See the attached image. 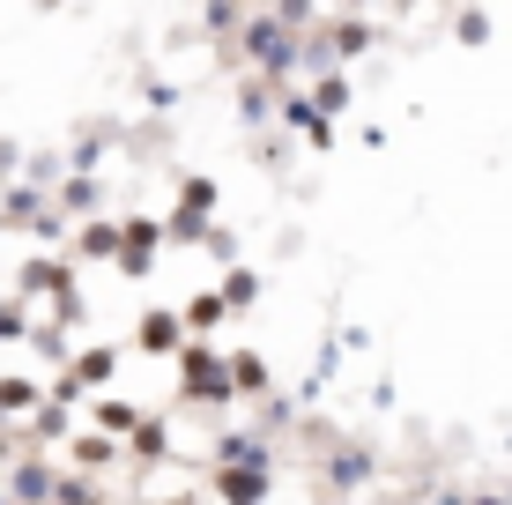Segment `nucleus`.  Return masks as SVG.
<instances>
[{
    "label": "nucleus",
    "mask_w": 512,
    "mask_h": 505,
    "mask_svg": "<svg viewBox=\"0 0 512 505\" xmlns=\"http://www.w3.org/2000/svg\"><path fill=\"white\" fill-rule=\"evenodd\" d=\"M268 491H275L268 454H260V461H238V468H216V498H223V505H268Z\"/></svg>",
    "instance_id": "f257e3e1"
},
{
    "label": "nucleus",
    "mask_w": 512,
    "mask_h": 505,
    "mask_svg": "<svg viewBox=\"0 0 512 505\" xmlns=\"http://www.w3.org/2000/svg\"><path fill=\"white\" fill-rule=\"evenodd\" d=\"M186 394H193V402H223V409H231V372H223V364H216V350H208V342H186Z\"/></svg>",
    "instance_id": "f03ea898"
},
{
    "label": "nucleus",
    "mask_w": 512,
    "mask_h": 505,
    "mask_svg": "<svg viewBox=\"0 0 512 505\" xmlns=\"http://www.w3.org/2000/svg\"><path fill=\"white\" fill-rule=\"evenodd\" d=\"M245 52H253V67H260V75H290V67H297V45H290V30H282L275 15H260V23H253Z\"/></svg>",
    "instance_id": "7ed1b4c3"
},
{
    "label": "nucleus",
    "mask_w": 512,
    "mask_h": 505,
    "mask_svg": "<svg viewBox=\"0 0 512 505\" xmlns=\"http://www.w3.org/2000/svg\"><path fill=\"white\" fill-rule=\"evenodd\" d=\"M327 483H334V491L372 483V454H364V446H334V454H327Z\"/></svg>",
    "instance_id": "20e7f679"
},
{
    "label": "nucleus",
    "mask_w": 512,
    "mask_h": 505,
    "mask_svg": "<svg viewBox=\"0 0 512 505\" xmlns=\"http://www.w3.org/2000/svg\"><path fill=\"white\" fill-rule=\"evenodd\" d=\"M8 491L23 498V505H45L52 491H60V476H52L45 461H15V476H8Z\"/></svg>",
    "instance_id": "39448f33"
},
{
    "label": "nucleus",
    "mask_w": 512,
    "mask_h": 505,
    "mask_svg": "<svg viewBox=\"0 0 512 505\" xmlns=\"http://www.w3.org/2000/svg\"><path fill=\"white\" fill-rule=\"evenodd\" d=\"M141 350H156V357H179V350H186V335H179V312H149V320H141Z\"/></svg>",
    "instance_id": "423d86ee"
},
{
    "label": "nucleus",
    "mask_w": 512,
    "mask_h": 505,
    "mask_svg": "<svg viewBox=\"0 0 512 505\" xmlns=\"http://www.w3.org/2000/svg\"><path fill=\"white\" fill-rule=\"evenodd\" d=\"M260 454H268V446H260L253 431H223L216 439V468H238V461H260Z\"/></svg>",
    "instance_id": "0eeeda50"
},
{
    "label": "nucleus",
    "mask_w": 512,
    "mask_h": 505,
    "mask_svg": "<svg viewBox=\"0 0 512 505\" xmlns=\"http://www.w3.org/2000/svg\"><path fill=\"white\" fill-rule=\"evenodd\" d=\"M97 424L104 431H141V416H134V402H97Z\"/></svg>",
    "instance_id": "6e6552de"
},
{
    "label": "nucleus",
    "mask_w": 512,
    "mask_h": 505,
    "mask_svg": "<svg viewBox=\"0 0 512 505\" xmlns=\"http://www.w3.org/2000/svg\"><path fill=\"white\" fill-rule=\"evenodd\" d=\"M312 112H349V82H342V75H327V82H320V97H312Z\"/></svg>",
    "instance_id": "1a4fd4ad"
},
{
    "label": "nucleus",
    "mask_w": 512,
    "mask_h": 505,
    "mask_svg": "<svg viewBox=\"0 0 512 505\" xmlns=\"http://www.w3.org/2000/svg\"><path fill=\"white\" fill-rule=\"evenodd\" d=\"M82 253H104V260H112V253H119V231H112V223H90V231H82Z\"/></svg>",
    "instance_id": "9d476101"
},
{
    "label": "nucleus",
    "mask_w": 512,
    "mask_h": 505,
    "mask_svg": "<svg viewBox=\"0 0 512 505\" xmlns=\"http://www.w3.org/2000/svg\"><path fill=\"white\" fill-rule=\"evenodd\" d=\"M253 298H260V283H253V275H245V268H238V275H231V283H223V305H253Z\"/></svg>",
    "instance_id": "9b49d317"
},
{
    "label": "nucleus",
    "mask_w": 512,
    "mask_h": 505,
    "mask_svg": "<svg viewBox=\"0 0 512 505\" xmlns=\"http://www.w3.org/2000/svg\"><path fill=\"white\" fill-rule=\"evenodd\" d=\"M164 446H171L164 424H141V431H134V454H164Z\"/></svg>",
    "instance_id": "f8f14e48"
},
{
    "label": "nucleus",
    "mask_w": 512,
    "mask_h": 505,
    "mask_svg": "<svg viewBox=\"0 0 512 505\" xmlns=\"http://www.w3.org/2000/svg\"><path fill=\"white\" fill-rule=\"evenodd\" d=\"M112 364H119L112 350H90V357H82V379H112Z\"/></svg>",
    "instance_id": "ddd939ff"
},
{
    "label": "nucleus",
    "mask_w": 512,
    "mask_h": 505,
    "mask_svg": "<svg viewBox=\"0 0 512 505\" xmlns=\"http://www.w3.org/2000/svg\"><path fill=\"white\" fill-rule=\"evenodd\" d=\"M0 505H8V498H0Z\"/></svg>",
    "instance_id": "4468645a"
}]
</instances>
